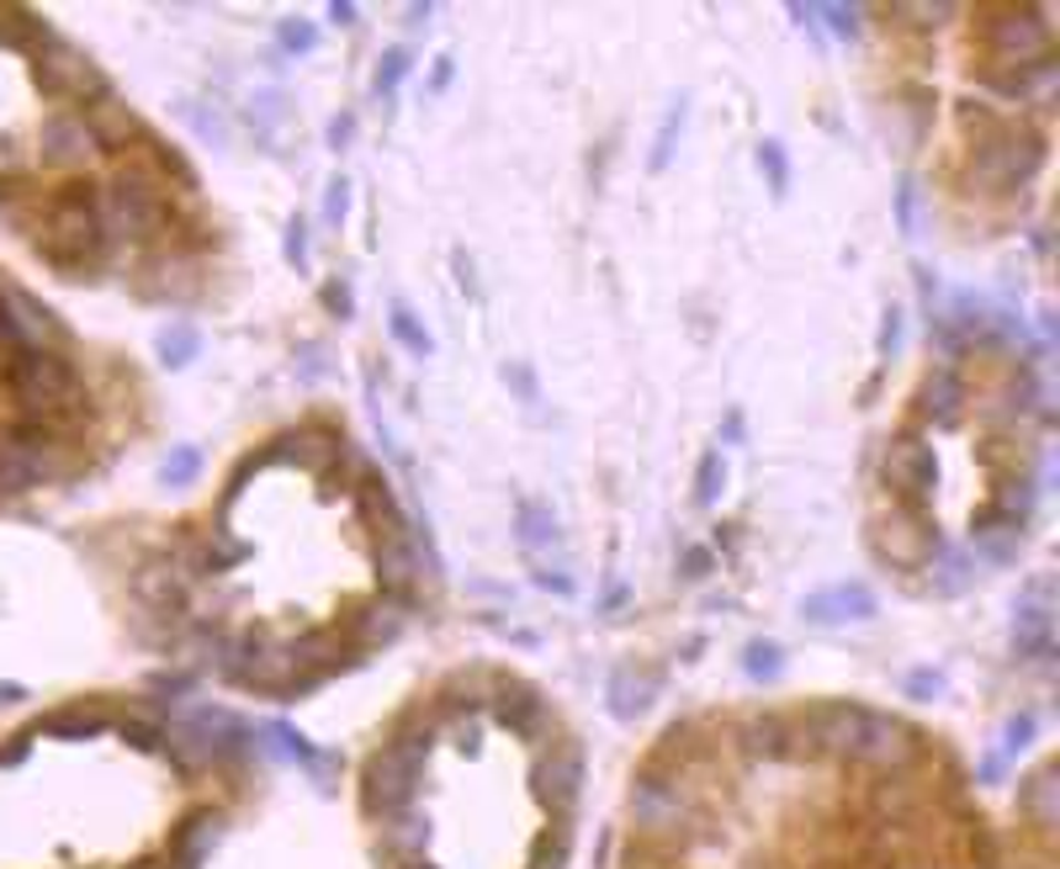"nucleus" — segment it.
Instances as JSON below:
<instances>
[{"instance_id":"obj_28","label":"nucleus","mask_w":1060,"mask_h":869,"mask_svg":"<svg viewBox=\"0 0 1060 869\" xmlns=\"http://www.w3.org/2000/svg\"><path fill=\"white\" fill-rule=\"evenodd\" d=\"M520 546L526 552H541V546H557V520H552V509H541V504H520Z\"/></svg>"},{"instance_id":"obj_38","label":"nucleus","mask_w":1060,"mask_h":869,"mask_svg":"<svg viewBox=\"0 0 1060 869\" xmlns=\"http://www.w3.org/2000/svg\"><path fill=\"white\" fill-rule=\"evenodd\" d=\"M404 74H409V49H387L377 64V96H393Z\"/></svg>"},{"instance_id":"obj_45","label":"nucleus","mask_w":1060,"mask_h":869,"mask_svg":"<svg viewBox=\"0 0 1060 869\" xmlns=\"http://www.w3.org/2000/svg\"><path fill=\"white\" fill-rule=\"evenodd\" d=\"M896 217H901V234H917V186L907 181L901 196H896Z\"/></svg>"},{"instance_id":"obj_52","label":"nucleus","mask_w":1060,"mask_h":869,"mask_svg":"<svg viewBox=\"0 0 1060 869\" xmlns=\"http://www.w3.org/2000/svg\"><path fill=\"white\" fill-rule=\"evenodd\" d=\"M536 583H541V589H557V594H573V579H562V573H547V568H541V579H536Z\"/></svg>"},{"instance_id":"obj_58","label":"nucleus","mask_w":1060,"mask_h":869,"mask_svg":"<svg viewBox=\"0 0 1060 869\" xmlns=\"http://www.w3.org/2000/svg\"><path fill=\"white\" fill-rule=\"evenodd\" d=\"M409 869H430V865H409Z\"/></svg>"},{"instance_id":"obj_32","label":"nucleus","mask_w":1060,"mask_h":869,"mask_svg":"<svg viewBox=\"0 0 1060 869\" xmlns=\"http://www.w3.org/2000/svg\"><path fill=\"white\" fill-rule=\"evenodd\" d=\"M387 329H393V339H398L409 356H430V335L419 329V318H414L404 303H393V324H387Z\"/></svg>"},{"instance_id":"obj_31","label":"nucleus","mask_w":1060,"mask_h":869,"mask_svg":"<svg viewBox=\"0 0 1060 869\" xmlns=\"http://www.w3.org/2000/svg\"><path fill=\"white\" fill-rule=\"evenodd\" d=\"M196 472H202V451H196V446H175V451L165 457V467H160V483H165V488H186Z\"/></svg>"},{"instance_id":"obj_30","label":"nucleus","mask_w":1060,"mask_h":869,"mask_svg":"<svg viewBox=\"0 0 1060 869\" xmlns=\"http://www.w3.org/2000/svg\"><path fill=\"white\" fill-rule=\"evenodd\" d=\"M779 668H785L779 642H747L743 647V674L747 678H779Z\"/></svg>"},{"instance_id":"obj_22","label":"nucleus","mask_w":1060,"mask_h":869,"mask_svg":"<svg viewBox=\"0 0 1060 869\" xmlns=\"http://www.w3.org/2000/svg\"><path fill=\"white\" fill-rule=\"evenodd\" d=\"M541 716H547V705H541V695L526 689V684H509L504 695H499V722L514 726L520 737H530V732L541 726Z\"/></svg>"},{"instance_id":"obj_20","label":"nucleus","mask_w":1060,"mask_h":869,"mask_svg":"<svg viewBox=\"0 0 1060 869\" xmlns=\"http://www.w3.org/2000/svg\"><path fill=\"white\" fill-rule=\"evenodd\" d=\"M133 589H139V600H149L154 610H170V604H181V600H186V579H181V568H175L170 556L149 562L144 573L133 579Z\"/></svg>"},{"instance_id":"obj_18","label":"nucleus","mask_w":1060,"mask_h":869,"mask_svg":"<svg viewBox=\"0 0 1060 869\" xmlns=\"http://www.w3.org/2000/svg\"><path fill=\"white\" fill-rule=\"evenodd\" d=\"M91 149H96V139H91V127L74 117V112H59V117L43 122V154H49L53 165H80Z\"/></svg>"},{"instance_id":"obj_9","label":"nucleus","mask_w":1060,"mask_h":869,"mask_svg":"<svg viewBox=\"0 0 1060 869\" xmlns=\"http://www.w3.org/2000/svg\"><path fill=\"white\" fill-rule=\"evenodd\" d=\"M880 478H886V488L901 499V509H917L934 493V483H939V467H934V451H928L917 434H901V440L886 446Z\"/></svg>"},{"instance_id":"obj_17","label":"nucleus","mask_w":1060,"mask_h":869,"mask_svg":"<svg viewBox=\"0 0 1060 869\" xmlns=\"http://www.w3.org/2000/svg\"><path fill=\"white\" fill-rule=\"evenodd\" d=\"M80 122L91 127V139H96V149H122L128 139H144V122L133 117V106H122L112 91L101 101H91L85 112H80Z\"/></svg>"},{"instance_id":"obj_16","label":"nucleus","mask_w":1060,"mask_h":869,"mask_svg":"<svg viewBox=\"0 0 1060 869\" xmlns=\"http://www.w3.org/2000/svg\"><path fill=\"white\" fill-rule=\"evenodd\" d=\"M652 701H658V674H652V668L621 663V668L610 674V689H604V705H610V716H621V722H636L642 710H652Z\"/></svg>"},{"instance_id":"obj_7","label":"nucleus","mask_w":1060,"mask_h":869,"mask_svg":"<svg viewBox=\"0 0 1060 869\" xmlns=\"http://www.w3.org/2000/svg\"><path fill=\"white\" fill-rule=\"evenodd\" d=\"M987 49L1002 70H1023L1050 59V27L1039 11H997L987 27Z\"/></svg>"},{"instance_id":"obj_13","label":"nucleus","mask_w":1060,"mask_h":869,"mask_svg":"<svg viewBox=\"0 0 1060 869\" xmlns=\"http://www.w3.org/2000/svg\"><path fill=\"white\" fill-rule=\"evenodd\" d=\"M536 790L547 806L557 811H573L579 806V790H583V758L579 748H552L541 764H536Z\"/></svg>"},{"instance_id":"obj_41","label":"nucleus","mask_w":1060,"mask_h":869,"mask_svg":"<svg viewBox=\"0 0 1060 869\" xmlns=\"http://www.w3.org/2000/svg\"><path fill=\"white\" fill-rule=\"evenodd\" d=\"M276 38H282V49L287 53H314V43H318V32L308 22H282Z\"/></svg>"},{"instance_id":"obj_15","label":"nucleus","mask_w":1060,"mask_h":869,"mask_svg":"<svg viewBox=\"0 0 1060 869\" xmlns=\"http://www.w3.org/2000/svg\"><path fill=\"white\" fill-rule=\"evenodd\" d=\"M377 573H383V589L387 594H414V583H419V546H414V535L404 531V525H393V531H383V552H377Z\"/></svg>"},{"instance_id":"obj_48","label":"nucleus","mask_w":1060,"mask_h":869,"mask_svg":"<svg viewBox=\"0 0 1060 869\" xmlns=\"http://www.w3.org/2000/svg\"><path fill=\"white\" fill-rule=\"evenodd\" d=\"M345 207H350V186L335 175V181H329V217H345Z\"/></svg>"},{"instance_id":"obj_4","label":"nucleus","mask_w":1060,"mask_h":869,"mask_svg":"<svg viewBox=\"0 0 1060 869\" xmlns=\"http://www.w3.org/2000/svg\"><path fill=\"white\" fill-rule=\"evenodd\" d=\"M1044 165V139L1029 127H991L976 144V181L987 192H1012Z\"/></svg>"},{"instance_id":"obj_56","label":"nucleus","mask_w":1060,"mask_h":869,"mask_svg":"<svg viewBox=\"0 0 1060 869\" xmlns=\"http://www.w3.org/2000/svg\"><path fill=\"white\" fill-rule=\"evenodd\" d=\"M329 17H335V22H356V6H339V0H335V6H329Z\"/></svg>"},{"instance_id":"obj_8","label":"nucleus","mask_w":1060,"mask_h":869,"mask_svg":"<svg viewBox=\"0 0 1060 869\" xmlns=\"http://www.w3.org/2000/svg\"><path fill=\"white\" fill-rule=\"evenodd\" d=\"M160 223H165V207L144 181L122 175L118 186L101 196V234H112V239H149Z\"/></svg>"},{"instance_id":"obj_57","label":"nucleus","mask_w":1060,"mask_h":869,"mask_svg":"<svg viewBox=\"0 0 1060 869\" xmlns=\"http://www.w3.org/2000/svg\"><path fill=\"white\" fill-rule=\"evenodd\" d=\"M144 869H175V865H170V859H165V865H144Z\"/></svg>"},{"instance_id":"obj_3","label":"nucleus","mask_w":1060,"mask_h":869,"mask_svg":"<svg viewBox=\"0 0 1060 869\" xmlns=\"http://www.w3.org/2000/svg\"><path fill=\"white\" fill-rule=\"evenodd\" d=\"M6 387L22 398V409L49 413V409H74L80 403V377L64 356L53 350H17V361L6 366Z\"/></svg>"},{"instance_id":"obj_43","label":"nucleus","mask_w":1060,"mask_h":869,"mask_svg":"<svg viewBox=\"0 0 1060 869\" xmlns=\"http://www.w3.org/2000/svg\"><path fill=\"white\" fill-rule=\"evenodd\" d=\"M1029 737H1034V716H1012V722L1002 726V753H1018Z\"/></svg>"},{"instance_id":"obj_25","label":"nucleus","mask_w":1060,"mask_h":869,"mask_svg":"<svg viewBox=\"0 0 1060 869\" xmlns=\"http://www.w3.org/2000/svg\"><path fill=\"white\" fill-rule=\"evenodd\" d=\"M923 403H928V413H939L944 425H949V419H960V409H965L960 377H955V371H934L928 387H923Z\"/></svg>"},{"instance_id":"obj_54","label":"nucleus","mask_w":1060,"mask_h":869,"mask_svg":"<svg viewBox=\"0 0 1060 869\" xmlns=\"http://www.w3.org/2000/svg\"><path fill=\"white\" fill-rule=\"evenodd\" d=\"M324 303H329L335 314H350V292H345V287H329V292H324Z\"/></svg>"},{"instance_id":"obj_55","label":"nucleus","mask_w":1060,"mask_h":869,"mask_svg":"<svg viewBox=\"0 0 1060 869\" xmlns=\"http://www.w3.org/2000/svg\"><path fill=\"white\" fill-rule=\"evenodd\" d=\"M705 568H711V556H705V552H690V556H684V573H690V579H695V573H705Z\"/></svg>"},{"instance_id":"obj_42","label":"nucleus","mask_w":1060,"mask_h":869,"mask_svg":"<svg viewBox=\"0 0 1060 869\" xmlns=\"http://www.w3.org/2000/svg\"><path fill=\"white\" fill-rule=\"evenodd\" d=\"M817 17H827L838 38H854V32H859V11H854V6H817Z\"/></svg>"},{"instance_id":"obj_44","label":"nucleus","mask_w":1060,"mask_h":869,"mask_svg":"<svg viewBox=\"0 0 1060 869\" xmlns=\"http://www.w3.org/2000/svg\"><path fill=\"white\" fill-rule=\"evenodd\" d=\"M896 17L901 22H949L955 6H896Z\"/></svg>"},{"instance_id":"obj_19","label":"nucleus","mask_w":1060,"mask_h":869,"mask_svg":"<svg viewBox=\"0 0 1060 869\" xmlns=\"http://www.w3.org/2000/svg\"><path fill=\"white\" fill-rule=\"evenodd\" d=\"M886 552H891L901 568H913V562H923V556L939 552V546H934V535H928V520H923L917 509H896L891 525H886Z\"/></svg>"},{"instance_id":"obj_1","label":"nucleus","mask_w":1060,"mask_h":869,"mask_svg":"<svg viewBox=\"0 0 1060 869\" xmlns=\"http://www.w3.org/2000/svg\"><path fill=\"white\" fill-rule=\"evenodd\" d=\"M425 748H430V732H425V726H409V732H398V737L366 764V811L393 817V811L414 806Z\"/></svg>"},{"instance_id":"obj_50","label":"nucleus","mask_w":1060,"mask_h":869,"mask_svg":"<svg viewBox=\"0 0 1060 869\" xmlns=\"http://www.w3.org/2000/svg\"><path fill=\"white\" fill-rule=\"evenodd\" d=\"M504 382L520 387V398H536V382H530V371H526V366H509V371H504Z\"/></svg>"},{"instance_id":"obj_33","label":"nucleus","mask_w":1060,"mask_h":869,"mask_svg":"<svg viewBox=\"0 0 1060 869\" xmlns=\"http://www.w3.org/2000/svg\"><path fill=\"white\" fill-rule=\"evenodd\" d=\"M722 483H726V461H722V451H705V461H700V472H695V504H716Z\"/></svg>"},{"instance_id":"obj_6","label":"nucleus","mask_w":1060,"mask_h":869,"mask_svg":"<svg viewBox=\"0 0 1060 869\" xmlns=\"http://www.w3.org/2000/svg\"><path fill=\"white\" fill-rule=\"evenodd\" d=\"M631 821H636V832H648V838H679V832L695 827V800H690V790H684L679 779L648 774V779H636V790H631Z\"/></svg>"},{"instance_id":"obj_21","label":"nucleus","mask_w":1060,"mask_h":869,"mask_svg":"<svg viewBox=\"0 0 1060 869\" xmlns=\"http://www.w3.org/2000/svg\"><path fill=\"white\" fill-rule=\"evenodd\" d=\"M743 748L753 753V758H791V748H795L791 722H785V716H753V722L743 726Z\"/></svg>"},{"instance_id":"obj_37","label":"nucleus","mask_w":1060,"mask_h":869,"mask_svg":"<svg viewBox=\"0 0 1060 869\" xmlns=\"http://www.w3.org/2000/svg\"><path fill=\"white\" fill-rule=\"evenodd\" d=\"M965 583H970V562H965L960 552H944L939 573H934V589H939V594H960Z\"/></svg>"},{"instance_id":"obj_47","label":"nucleus","mask_w":1060,"mask_h":869,"mask_svg":"<svg viewBox=\"0 0 1060 869\" xmlns=\"http://www.w3.org/2000/svg\"><path fill=\"white\" fill-rule=\"evenodd\" d=\"M122 737H128V743H139L144 753H160V732H149V726H139V722L122 726Z\"/></svg>"},{"instance_id":"obj_53","label":"nucleus","mask_w":1060,"mask_h":869,"mask_svg":"<svg viewBox=\"0 0 1060 869\" xmlns=\"http://www.w3.org/2000/svg\"><path fill=\"white\" fill-rule=\"evenodd\" d=\"M896 335H901V318L886 314V329H880V350H896Z\"/></svg>"},{"instance_id":"obj_49","label":"nucleus","mask_w":1060,"mask_h":869,"mask_svg":"<svg viewBox=\"0 0 1060 869\" xmlns=\"http://www.w3.org/2000/svg\"><path fill=\"white\" fill-rule=\"evenodd\" d=\"M907 689H913V695H939L944 684H939V674H913L907 678Z\"/></svg>"},{"instance_id":"obj_23","label":"nucleus","mask_w":1060,"mask_h":869,"mask_svg":"<svg viewBox=\"0 0 1060 869\" xmlns=\"http://www.w3.org/2000/svg\"><path fill=\"white\" fill-rule=\"evenodd\" d=\"M49 38H53L49 27L38 22L32 11H22V6H6V11H0V43H6V49H43Z\"/></svg>"},{"instance_id":"obj_12","label":"nucleus","mask_w":1060,"mask_h":869,"mask_svg":"<svg viewBox=\"0 0 1060 869\" xmlns=\"http://www.w3.org/2000/svg\"><path fill=\"white\" fill-rule=\"evenodd\" d=\"M801 615L812 626H848V621H869L875 615V594L865 583H833L822 594H806L801 600Z\"/></svg>"},{"instance_id":"obj_46","label":"nucleus","mask_w":1060,"mask_h":869,"mask_svg":"<svg viewBox=\"0 0 1060 869\" xmlns=\"http://www.w3.org/2000/svg\"><path fill=\"white\" fill-rule=\"evenodd\" d=\"M287 260H292V266H303V260H308V239H303V217H292V223H287Z\"/></svg>"},{"instance_id":"obj_34","label":"nucleus","mask_w":1060,"mask_h":869,"mask_svg":"<svg viewBox=\"0 0 1060 869\" xmlns=\"http://www.w3.org/2000/svg\"><path fill=\"white\" fill-rule=\"evenodd\" d=\"M43 732H49V737H96L101 716H91V710H64V716H49Z\"/></svg>"},{"instance_id":"obj_29","label":"nucleus","mask_w":1060,"mask_h":869,"mask_svg":"<svg viewBox=\"0 0 1060 869\" xmlns=\"http://www.w3.org/2000/svg\"><path fill=\"white\" fill-rule=\"evenodd\" d=\"M196 329H186V324H170V329H160V339H154V356L165 366H186L196 356Z\"/></svg>"},{"instance_id":"obj_14","label":"nucleus","mask_w":1060,"mask_h":869,"mask_svg":"<svg viewBox=\"0 0 1060 869\" xmlns=\"http://www.w3.org/2000/svg\"><path fill=\"white\" fill-rule=\"evenodd\" d=\"M1056 642V610L1044 600V589H1029L1018 600V615H1012V647L1018 657H1044Z\"/></svg>"},{"instance_id":"obj_10","label":"nucleus","mask_w":1060,"mask_h":869,"mask_svg":"<svg viewBox=\"0 0 1060 869\" xmlns=\"http://www.w3.org/2000/svg\"><path fill=\"white\" fill-rule=\"evenodd\" d=\"M49 451H53L49 434L32 430V425L0 434V499H11V493L38 483L49 472Z\"/></svg>"},{"instance_id":"obj_39","label":"nucleus","mask_w":1060,"mask_h":869,"mask_svg":"<svg viewBox=\"0 0 1060 869\" xmlns=\"http://www.w3.org/2000/svg\"><path fill=\"white\" fill-rule=\"evenodd\" d=\"M758 165L769 170V186H774V196H785V192H791V170H785V149L774 144V139H769V144H764V149H758Z\"/></svg>"},{"instance_id":"obj_40","label":"nucleus","mask_w":1060,"mask_h":869,"mask_svg":"<svg viewBox=\"0 0 1060 869\" xmlns=\"http://www.w3.org/2000/svg\"><path fill=\"white\" fill-rule=\"evenodd\" d=\"M679 127H684V106H674V112H669V122H663V133H658V144H652V170L669 165V149H674Z\"/></svg>"},{"instance_id":"obj_24","label":"nucleus","mask_w":1060,"mask_h":869,"mask_svg":"<svg viewBox=\"0 0 1060 869\" xmlns=\"http://www.w3.org/2000/svg\"><path fill=\"white\" fill-rule=\"evenodd\" d=\"M1018 800H1023V811L1050 832L1056 827V769H1039L1023 779V790H1018Z\"/></svg>"},{"instance_id":"obj_27","label":"nucleus","mask_w":1060,"mask_h":869,"mask_svg":"<svg viewBox=\"0 0 1060 869\" xmlns=\"http://www.w3.org/2000/svg\"><path fill=\"white\" fill-rule=\"evenodd\" d=\"M398 626H404V615H398V604H366L361 615H356V636H361V647H377V642H393V636H398Z\"/></svg>"},{"instance_id":"obj_11","label":"nucleus","mask_w":1060,"mask_h":869,"mask_svg":"<svg viewBox=\"0 0 1060 869\" xmlns=\"http://www.w3.org/2000/svg\"><path fill=\"white\" fill-rule=\"evenodd\" d=\"M917 753V732L901 716H880V710H869L865 716V737H859V748H854V764H869V769H901V764H913Z\"/></svg>"},{"instance_id":"obj_51","label":"nucleus","mask_w":1060,"mask_h":869,"mask_svg":"<svg viewBox=\"0 0 1060 869\" xmlns=\"http://www.w3.org/2000/svg\"><path fill=\"white\" fill-rule=\"evenodd\" d=\"M350 133H356V122H350V117H339L335 127H329V144L345 149V144H350Z\"/></svg>"},{"instance_id":"obj_5","label":"nucleus","mask_w":1060,"mask_h":869,"mask_svg":"<svg viewBox=\"0 0 1060 869\" xmlns=\"http://www.w3.org/2000/svg\"><path fill=\"white\" fill-rule=\"evenodd\" d=\"M38 85H43L53 101H74V106H91V101H101L112 91L106 74L74 49V43H64V38H49V43L38 49Z\"/></svg>"},{"instance_id":"obj_36","label":"nucleus","mask_w":1060,"mask_h":869,"mask_svg":"<svg viewBox=\"0 0 1060 869\" xmlns=\"http://www.w3.org/2000/svg\"><path fill=\"white\" fill-rule=\"evenodd\" d=\"M217 838V817H196L192 827H186V838H181V865L192 869L196 859H202V848Z\"/></svg>"},{"instance_id":"obj_35","label":"nucleus","mask_w":1060,"mask_h":869,"mask_svg":"<svg viewBox=\"0 0 1060 869\" xmlns=\"http://www.w3.org/2000/svg\"><path fill=\"white\" fill-rule=\"evenodd\" d=\"M387 821H393V832H387V844L398 848V853H414V848L425 844V827H419V817H414L409 806H404V811H393V817H387Z\"/></svg>"},{"instance_id":"obj_26","label":"nucleus","mask_w":1060,"mask_h":869,"mask_svg":"<svg viewBox=\"0 0 1060 869\" xmlns=\"http://www.w3.org/2000/svg\"><path fill=\"white\" fill-rule=\"evenodd\" d=\"M265 737H271V743H282V753H287V758H297V764H303V769H308V774H318V779H329V764L318 758V753H314V743H308L303 732H292L287 722H265Z\"/></svg>"},{"instance_id":"obj_2","label":"nucleus","mask_w":1060,"mask_h":869,"mask_svg":"<svg viewBox=\"0 0 1060 869\" xmlns=\"http://www.w3.org/2000/svg\"><path fill=\"white\" fill-rule=\"evenodd\" d=\"M101 196L91 186H64L49 207V255L59 266H85L101 255Z\"/></svg>"}]
</instances>
